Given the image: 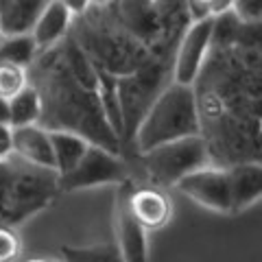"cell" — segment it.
Here are the masks:
<instances>
[{
  "mask_svg": "<svg viewBox=\"0 0 262 262\" xmlns=\"http://www.w3.org/2000/svg\"><path fill=\"white\" fill-rule=\"evenodd\" d=\"M229 175V201H232V214L249 210L258 203L262 194V166L260 160H243L234 162L227 168Z\"/></svg>",
  "mask_w": 262,
  "mask_h": 262,
  "instance_id": "8",
  "label": "cell"
},
{
  "mask_svg": "<svg viewBox=\"0 0 262 262\" xmlns=\"http://www.w3.org/2000/svg\"><path fill=\"white\" fill-rule=\"evenodd\" d=\"M110 3H114V0H90V5H96V7H107Z\"/></svg>",
  "mask_w": 262,
  "mask_h": 262,
  "instance_id": "22",
  "label": "cell"
},
{
  "mask_svg": "<svg viewBox=\"0 0 262 262\" xmlns=\"http://www.w3.org/2000/svg\"><path fill=\"white\" fill-rule=\"evenodd\" d=\"M3 37H5V33H3V31H0V42H3Z\"/></svg>",
  "mask_w": 262,
  "mask_h": 262,
  "instance_id": "24",
  "label": "cell"
},
{
  "mask_svg": "<svg viewBox=\"0 0 262 262\" xmlns=\"http://www.w3.org/2000/svg\"><path fill=\"white\" fill-rule=\"evenodd\" d=\"M27 262H63V260H55V258H31Z\"/></svg>",
  "mask_w": 262,
  "mask_h": 262,
  "instance_id": "23",
  "label": "cell"
},
{
  "mask_svg": "<svg viewBox=\"0 0 262 262\" xmlns=\"http://www.w3.org/2000/svg\"><path fill=\"white\" fill-rule=\"evenodd\" d=\"M13 155V127L0 122V164Z\"/></svg>",
  "mask_w": 262,
  "mask_h": 262,
  "instance_id": "19",
  "label": "cell"
},
{
  "mask_svg": "<svg viewBox=\"0 0 262 262\" xmlns=\"http://www.w3.org/2000/svg\"><path fill=\"white\" fill-rule=\"evenodd\" d=\"M29 83H31L29 68L9 61H0V98L9 101L18 92H22Z\"/></svg>",
  "mask_w": 262,
  "mask_h": 262,
  "instance_id": "15",
  "label": "cell"
},
{
  "mask_svg": "<svg viewBox=\"0 0 262 262\" xmlns=\"http://www.w3.org/2000/svg\"><path fill=\"white\" fill-rule=\"evenodd\" d=\"M196 134H201L196 90L194 85H182L173 81L153 98L131 138L138 153H142L158 144Z\"/></svg>",
  "mask_w": 262,
  "mask_h": 262,
  "instance_id": "1",
  "label": "cell"
},
{
  "mask_svg": "<svg viewBox=\"0 0 262 262\" xmlns=\"http://www.w3.org/2000/svg\"><path fill=\"white\" fill-rule=\"evenodd\" d=\"M116 251L122 262H149L146 229L129 214L127 203L116 212Z\"/></svg>",
  "mask_w": 262,
  "mask_h": 262,
  "instance_id": "10",
  "label": "cell"
},
{
  "mask_svg": "<svg viewBox=\"0 0 262 262\" xmlns=\"http://www.w3.org/2000/svg\"><path fill=\"white\" fill-rule=\"evenodd\" d=\"M42 116V101H39L37 88L29 83L27 88L9 98V125L24 127V125H37Z\"/></svg>",
  "mask_w": 262,
  "mask_h": 262,
  "instance_id": "13",
  "label": "cell"
},
{
  "mask_svg": "<svg viewBox=\"0 0 262 262\" xmlns=\"http://www.w3.org/2000/svg\"><path fill=\"white\" fill-rule=\"evenodd\" d=\"M0 122L9 125V101H5V98H0Z\"/></svg>",
  "mask_w": 262,
  "mask_h": 262,
  "instance_id": "21",
  "label": "cell"
},
{
  "mask_svg": "<svg viewBox=\"0 0 262 262\" xmlns=\"http://www.w3.org/2000/svg\"><path fill=\"white\" fill-rule=\"evenodd\" d=\"M149 182L158 188L175 186L188 173L208 164L210 146L201 134L177 138V140L153 146L149 151L138 153Z\"/></svg>",
  "mask_w": 262,
  "mask_h": 262,
  "instance_id": "2",
  "label": "cell"
},
{
  "mask_svg": "<svg viewBox=\"0 0 262 262\" xmlns=\"http://www.w3.org/2000/svg\"><path fill=\"white\" fill-rule=\"evenodd\" d=\"M51 142H53L57 177L70 173L77 166V162L83 158V153L90 144L85 138L72 134V131H51Z\"/></svg>",
  "mask_w": 262,
  "mask_h": 262,
  "instance_id": "12",
  "label": "cell"
},
{
  "mask_svg": "<svg viewBox=\"0 0 262 262\" xmlns=\"http://www.w3.org/2000/svg\"><path fill=\"white\" fill-rule=\"evenodd\" d=\"M13 155L20 158L24 164H31V166L53 170L55 173L51 131L42 127L39 122L37 125L13 127Z\"/></svg>",
  "mask_w": 262,
  "mask_h": 262,
  "instance_id": "7",
  "label": "cell"
},
{
  "mask_svg": "<svg viewBox=\"0 0 262 262\" xmlns=\"http://www.w3.org/2000/svg\"><path fill=\"white\" fill-rule=\"evenodd\" d=\"M22 243L11 227L0 225V262H15L20 258Z\"/></svg>",
  "mask_w": 262,
  "mask_h": 262,
  "instance_id": "17",
  "label": "cell"
},
{
  "mask_svg": "<svg viewBox=\"0 0 262 262\" xmlns=\"http://www.w3.org/2000/svg\"><path fill=\"white\" fill-rule=\"evenodd\" d=\"M229 11L245 24H258L262 15V0H234Z\"/></svg>",
  "mask_w": 262,
  "mask_h": 262,
  "instance_id": "18",
  "label": "cell"
},
{
  "mask_svg": "<svg viewBox=\"0 0 262 262\" xmlns=\"http://www.w3.org/2000/svg\"><path fill=\"white\" fill-rule=\"evenodd\" d=\"M216 18L194 20L179 35V44L173 59V81L182 85H196L201 77L203 63L208 59V51L214 42Z\"/></svg>",
  "mask_w": 262,
  "mask_h": 262,
  "instance_id": "4",
  "label": "cell"
},
{
  "mask_svg": "<svg viewBox=\"0 0 262 262\" xmlns=\"http://www.w3.org/2000/svg\"><path fill=\"white\" fill-rule=\"evenodd\" d=\"M72 20H75V15L66 9L59 0H51V3L39 11L37 20L33 22V27H31V37H33V42H35L37 51L44 53V51L55 48L68 35Z\"/></svg>",
  "mask_w": 262,
  "mask_h": 262,
  "instance_id": "9",
  "label": "cell"
},
{
  "mask_svg": "<svg viewBox=\"0 0 262 262\" xmlns=\"http://www.w3.org/2000/svg\"><path fill=\"white\" fill-rule=\"evenodd\" d=\"M37 46L33 42L31 33H18V35H5L0 42V61H9L15 66L29 68L37 59Z\"/></svg>",
  "mask_w": 262,
  "mask_h": 262,
  "instance_id": "14",
  "label": "cell"
},
{
  "mask_svg": "<svg viewBox=\"0 0 262 262\" xmlns=\"http://www.w3.org/2000/svg\"><path fill=\"white\" fill-rule=\"evenodd\" d=\"M59 3H61L72 15H75V18H77V15H83V13L90 9V7H92V5H90V0H59Z\"/></svg>",
  "mask_w": 262,
  "mask_h": 262,
  "instance_id": "20",
  "label": "cell"
},
{
  "mask_svg": "<svg viewBox=\"0 0 262 262\" xmlns=\"http://www.w3.org/2000/svg\"><path fill=\"white\" fill-rule=\"evenodd\" d=\"M63 262H122L116 247L107 245H96L88 249H63Z\"/></svg>",
  "mask_w": 262,
  "mask_h": 262,
  "instance_id": "16",
  "label": "cell"
},
{
  "mask_svg": "<svg viewBox=\"0 0 262 262\" xmlns=\"http://www.w3.org/2000/svg\"><path fill=\"white\" fill-rule=\"evenodd\" d=\"M51 0H0V31L5 35L31 33L33 22Z\"/></svg>",
  "mask_w": 262,
  "mask_h": 262,
  "instance_id": "11",
  "label": "cell"
},
{
  "mask_svg": "<svg viewBox=\"0 0 262 262\" xmlns=\"http://www.w3.org/2000/svg\"><path fill=\"white\" fill-rule=\"evenodd\" d=\"M175 188L188 199L199 203L216 214H232V201H229V175L227 168L221 166H201L182 177Z\"/></svg>",
  "mask_w": 262,
  "mask_h": 262,
  "instance_id": "5",
  "label": "cell"
},
{
  "mask_svg": "<svg viewBox=\"0 0 262 262\" xmlns=\"http://www.w3.org/2000/svg\"><path fill=\"white\" fill-rule=\"evenodd\" d=\"M127 175L129 168L118 151L90 142L83 158L77 162V166L70 173L57 177V186L66 192H72L103 184H122Z\"/></svg>",
  "mask_w": 262,
  "mask_h": 262,
  "instance_id": "3",
  "label": "cell"
},
{
  "mask_svg": "<svg viewBox=\"0 0 262 262\" xmlns=\"http://www.w3.org/2000/svg\"><path fill=\"white\" fill-rule=\"evenodd\" d=\"M127 210L146 232L162 229L173 219V201L170 196L158 186H144L129 194Z\"/></svg>",
  "mask_w": 262,
  "mask_h": 262,
  "instance_id": "6",
  "label": "cell"
}]
</instances>
